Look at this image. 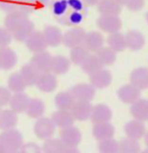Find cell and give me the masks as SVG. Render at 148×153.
Masks as SVG:
<instances>
[{
  "instance_id": "obj_4",
  "label": "cell",
  "mask_w": 148,
  "mask_h": 153,
  "mask_svg": "<svg viewBox=\"0 0 148 153\" xmlns=\"http://www.w3.org/2000/svg\"><path fill=\"white\" fill-rule=\"evenodd\" d=\"M96 24L100 30L108 34L119 32L122 27V21L119 16L100 15L97 18Z\"/></svg>"
},
{
  "instance_id": "obj_20",
  "label": "cell",
  "mask_w": 148,
  "mask_h": 153,
  "mask_svg": "<svg viewBox=\"0 0 148 153\" xmlns=\"http://www.w3.org/2000/svg\"><path fill=\"white\" fill-rule=\"evenodd\" d=\"M104 37L101 33L99 31H90L86 33L85 39L83 42V46L89 52H97L102 47H104Z\"/></svg>"
},
{
  "instance_id": "obj_16",
  "label": "cell",
  "mask_w": 148,
  "mask_h": 153,
  "mask_svg": "<svg viewBox=\"0 0 148 153\" xmlns=\"http://www.w3.org/2000/svg\"><path fill=\"white\" fill-rule=\"evenodd\" d=\"M17 63V56L12 48H0V69L4 71L11 70Z\"/></svg>"
},
{
  "instance_id": "obj_28",
  "label": "cell",
  "mask_w": 148,
  "mask_h": 153,
  "mask_svg": "<svg viewBox=\"0 0 148 153\" xmlns=\"http://www.w3.org/2000/svg\"><path fill=\"white\" fill-rule=\"evenodd\" d=\"M18 123V113L11 109L2 110L0 113V130H5L15 128Z\"/></svg>"
},
{
  "instance_id": "obj_48",
  "label": "cell",
  "mask_w": 148,
  "mask_h": 153,
  "mask_svg": "<svg viewBox=\"0 0 148 153\" xmlns=\"http://www.w3.org/2000/svg\"><path fill=\"white\" fill-rule=\"evenodd\" d=\"M36 4L39 7H42V6H46L49 3V0H36Z\"/></svg>"
},
{
  "instance_id": "obj_52",
  "label": "cell",
  "mask_w": 148,
  "mask_h": 153,
  "mask_svg": "<svg viewBox=\"0 0 148 153\" xmlns=\"http://www.w3.org/2000/svg\"><path fill=\"white\" fill-rule=\"evenodd\" d=\"M116 1H117L118 3H120L121 5H124V4H125V1H126V0H116Z\"/></svg>"
},
{
  "instance_id": "obj_8",
  "label": "cell",
  "mask_w": 148,
  "mask_h": 153,
  "mask_svg": "<svg viewBox=\"0 0 148 153\" xmlns=\"http://www.w3.org/2000/svg\"><path fill=\"white\" fill-rule=\"evenodd\" d=\"M112 81H113L112 73L104 68H100V70L93 73L89 75L90 84L95 89L107 88L112 83Z\"/></svg>"
},
{
  "instance_id": "obj_11",
  "label": "cell",
  "mask_w": 148,
  "mask_h": 153,
  "mask_svg": "<svg viewBox=\"0 0 148 153\" xmlns=\"http://www.w3.org/2000/svg\"><path fill=\"white\" fill-rule=\"evenodd\" d=\"M25 46L33 54H36L42 51H45L48 48V43L45 40L43 33L35 30L25 41Z\"/></svg>"
},
{
  "instance_id": "obj_38",
  "label": "cell",
  "mask_w": 148,
  "mask_h": 153,
  "mask_svg": "<svg viewBox=\"0 0 148 153\" xmlns=\"http://www.w3.org/2000/svg\"><path fill=\"white\" fill-rule=\"evenodd\" d=\"M89 55V51L83 45L77 46L71 48L69 53V60L71 63L77 66H81Z\"/></svg>"
},
{
  "instance_id": "obj_54",
  "label": "cell",
  "mask_w": 148,
  "mask_h": 153,
  "mask_svg": "<svg viewBox=\"0 0 148 153\" xmlns=\"http://www.w3.org/2000/svg\"><path fill=\"white\" fill-rule=\"evenodd\" d=\"M146 21H147V23L148 24V12L146 13Z\"/></svg>"
},
{
  "instance_id": "obj_21",
  "label": "cell",
  "mask_w": 148,
  "mask_h": 153,
  "mask_svg": "<svg viewBox=\"0 0 148 153\" xmlns=\"http://www.w3.org/2000/svg\"><path fill=\"white\" fill-rule=\"evenodd\" d=\"M125 37L126 48L132 51H139L144 47L146 43L144 35L136 30H132L127 31V33L125 35Z\"/></svg>"
},
{
  "instance_id": "obj_15",
  "label": "cell",
  "mask_w": 148,
  "mask_h": 153,
  "mask_svg": "<svg viewBox=\"0 0 148 153\" xmlns=\"http://www.w3.org/2000/svg\"><path fill=\"white\" fill-rule=\"evenodd\" d=\"M92 134L99 142L107 140L114 137L115 134V128L110 122L94 124L92 129Z\"/></svg>"
},
{
  "instance_id": "obj_45",
  "label": "cell",
  "mask_w": 148,
  "mask_h": 153,
  "mask_svg": "<svg viewBox=\"0 0 148 153\" xmlns=\"http://www.w3.org/2000/svg\"><path fill=\"white\" fill-rule=\"evenodd\" d=\"M11 96L12 93L8 88L0 86V107L9 105Z\"/></svg>"
},
{
  "instance_id": "obj_41",
  "label": "cell",
  "mask_w": 148,
  "mask_h": 153,
  "mask_svg": "<svg viewBox=\"0 0 148 153\" xmlns=\"http://www.w3.org/2000/svg\"><path fill=\"white\" fill-rule=\"evenodd\" d=\"M38 7L36 0H18V10L24 11L28 15Z\"/></svg>"
},
{
  "instance_id": "obj_19",
  "label": "cell",
  "mask_w": 148,
  "mask_h": 153,
  "mask_svg": "<svg viewBox=\"0 0 148 153\" xmlns=\"http://www.w3.org/2000/svg\"><path fill=\"white\" fill-rule=\"evenodd\" d=\"M113 117L112 110L105 104H98L93 106L90 120L94 124L109 122Z\"/></svg>"
},
{
  "instance_id": "obj_44",
  "label": "cell",
  "mask_w": 148,
  "mask_h": 153,
  "mask_svg": "<svg viewBox=\"0 0 148 153\" xmlns=\"http://www.w3.org/2000/svg\"><path fill=\"white\" fill-rule=\"evenodd\" d=\"M20 153H42V147L36 143L28 142L24 143L20 149Z\"/></svg>"
},
{
  "instance_id": "obj_53",
  "label": "cell",
  "mask_w": 148,
  "mask_h": 153,
  "mask_svg": "<svg viewBox=\"0 0 148 153\" xmlns=\"http://www.w3.org/2000/svg\"><path fill=\"white\" fill-rule=\"evenodd\" d=\"M140 153H148V148H147L146 150H143L142 152H140Z\"/></svg>"
},
{
  "instance_id": "obj_6",
  "label": "cell",
  "mask_w": 148,
  "mask_h": 153,
  "mask_svg": "<svg viewBox=\"0 0 148 153\" xmlns=\"http://www.w3.org/2000/svg\"><path fill=\"white\" fill-rule=\"evenodd\" d=\"M86 31L79 26L72 27L63 34L62 43L67 48H73L83 44L85 39Z\"/></svg>"
},
{
  "instance_id": "obj_9",
  "label": "cell",
  "mask_w": 148,
  "mask_h": 153,
  "mask_svg": "<svg viewBox=\"0 0 148 153\" xmlns=\"http://www.w3.org/2000/svg\"><path fill=\"white\" fill-rule=\"evenodd\" d=\"M117 95L119 100L123 102L124 104L132 105L135 101L140 99L141 91L140 89L134 87L132 84H125L118 89Z\"/></svg>"
},
{
  "instance_id": "obj_22",
  "label": "cell",
  "mask_w": 148,
  "mask_h": 153,
  "mask_svg": "<svg viewBox=\"0 0 148 153\" xmlns=\"http://www.w3.org/2000/svg\"><path fill=\"white\" fill-rule=\"evenodd\" d=\"M43 36L49 47H58L62 43L63 34L55 25H47L43 29Z\"/></svg>"
},
{
  "instance_id": "obj_25",
  "label": "cell",
  "mask_w": 148,
  "mask_h": 153,
  "mask_svg": "<svg viewBox=\"0 0 148 153\" xmlns=\"http://www.w3.org/2000/svg\"><path fill=\"white\" fill-rule=\"evenodd\" d=\"M50 118L55 123L56 126L61 129L72 126L75 120L70 111H62V110H57L54 112Z\"/></svg>"
},
{
  "instance_id": "obj_3",
  "label": "cell",
  "mask_w": 148,
  "mask_h": 153,
  "mask_svg": "<svg viewBox=\"0 0 148 153\" xmlns=\"http://www.w3.org/2000/svg\"><path fill=\"white\" fill-rule=\"evenodd\" d=\"M56 127L57 126L51 120V118L42 116L36 120L33 127V131L36 137L42 140H46L52 137L54 135L56 131Z\"/></svg>"
},
{
  "instance_id": "obj_13",
  "label": "cell",
  "mask_w": 148,
  "mask_h": 153,
  "mask_svg": "<svg viewBox=\"0 0 148 153\" xmlns=\"http://www.w3.org/2000/svg\"><path fill=\"white\" fill-rule=\"evenodd\" d=\"M124 131L127 137L134 140H140L145 136L147 129L142 121L133 119L126 123L124 126Z\"/></svg>"
},
{
  "instance_id": "obj_26",
  "label": "cell",
  "mask_w": 148,
  "mask_h": 153,
  "mask_svg": "<svg viewBox=\"0 0 148 153\" xmlns=\"http://www.w3.org/2000/svg\"><path fill=\"white\" fill-rule=\"evenodd\" d=\"M130 113L135 120L142 122L148 121V100L139 99L131 105Z\"/></svg>"
},
{
  "instance_id": "obj_37",
  "label": "cell",
  "mask_w": 148,
  "mask_h": 153,
  "mask_svg": "<svg viewBox=\"0 0 148 153\" xmlns=\"http://www.w3.org/2000/svg\"><path fill=\"white\" fill-rule=\"evenodd\" d=\"M96 56L103 66H111L117 59V53L109 47H102L96 52Z\"/></svg>"
},
{
  "instance_id": "obj_17",
  "label": "cell",
  "mask_w": 148,
  "mask_h": 153,
  "mask_svg": "<svg viewBox=\"0 0 148 153\" xmlns=\"http://www.w3.org/2000/svg\"><path fill=\"white\" fill-rule=\"evenodd\" d=\"M27 20H29L28 14L21 10H14L12 12L7 13L4 19V24L8 30L12 32L19 25H21Z\"/></svg>"
},
{
  "instance_id": "obj_34",
  "label": "cell",
  "mask_w": 148,
  "mask_h": 153,
  "mask_svg": "<svg viewBox=\"0 0 148 153\" xmlns=\"http://www.w3.org/2000/svg\"><path fill=\"white\" fill-rule=\"evenodd\" d=\"M103 67L104 66L102 65L101 62L100 61L98 56H96V54L95 55L89 54L81 65L82 71L85 74H88L89 75H90L93 73L98 71Z\"/></svg>"
},
{
  "instance_id": "obj_24",
  "label": "cell",
  "mask_w": 148,
  "mask_h": 153,
  "mask_svg": "<svg viewBox=\"0 0 148 153\" xmlns=\"http://www.w3.org/2000/svg\"><path fill=\"white\" fill-rule=\"evenodd\" d=\"M96 6L100 15L119 16L122 11L123 5L116 0H100Z\"/></svg>"
},
{
  "instance_id": "obj_46",
  "label": "cell",
  "mask_w": 148,
  "mask_h": 153,
  "mask_svg": "<svg viewBox=\"0 0 148 153\" xmlns=\"http://www.w3.org/2000/svg\"><path fill=\"white\" fill-rule=\"evenodd\" d=\"M145 5V0H126L124 6L131 11H140Z\"/></svg>"
},
{
  "instance_id": "obj_42",
  "label": "cell",
  "mask_w": 148,
  "mask_h": 153,
  "mask_svg": "<svg viewBox=\"0 0 148 153\" xmlns=\"http://www.w3.org/2000/svg\"><path fill=\"white\" fill-rule=\"evenodd\" d=\"M13 39L12 34L5 27H0V48L8 47Z\"/></svg>"
},
{
  "instance_id": "obj_1",
  "label": "cell",
  "mask_w": 148,
  "mask_h": 153,
  "mask_svg": "<svg viewBox=\"0 0 148 153\" xmlns=\"http://www.w3.org/2000/svg\"><path fill=\"white\" fill-rule=\"evenodd\" d=\"M51 12L59 24L76 27L86 19L88 6L82 0H53Z\"/></svg>"
},
{
  "instance_id": "obj_47",
  "label": "cell",
  "mask_w": 148,
  "mask_h": 153,
  "mask_svg": "<svg viewBox=\"0 0 148 153\" xmlns=\"http://www.w3.org/2000/svg\"><path fill=\"white\" fill-rule=\"evenodd\" d=\"M84 2V4L88 6V7H90V6H94V5H97L98 2L100 0H82Z\"/></svg>"
},
{
  "instance_id": "obj_18",
  "label": "cell",
  "mask_w": 148,
  "mask_h": 153,
  "mask_svg": "<svg viewBox=\"0 0 148 153\" xmlns=\"http://www.w3.org/2000/svg\"><path fill=\"white\" fill-rule=\"evenodd\" d=\"M130 83L140 91L148 88V68L139 67L134 68L130 74Z\"/></svg>"
},
{
  "instance_id": "obj_50",
  "label": "cell",
  "mask_w": 148,
  "mask_h": 153,
  "mask_svg": "<svg viewBox=\"0 0 148 153\" xmlns=\"http://www.w3.org/2000/svg\"><path fill=\"white\" fill-rule=\"evenodd\" d=\"M144 140H145V144L147 145V147L148 148V131L146 132L145 136H144Z\"/></svg>"
},
{
  "instance_id": "obj_7",
  "label": "cell",
  "mask_w": 148,
  "mask_h": 153,
  "mask_svg": "<svg viewBox=\"0 0 148 153\" xmlns=\"http://www.w3.org/2000/svg\"><path fill=\"white\" fill-rule=\"evenodd\" d=\"M81 131L74 126L61 130L60 139L64 144L66 148H76L82 141Z\"/></svg>"
},
{
  "instance_id": "obj_31",
  "label": "cell",
  "mask_w": 148,
  "mask_h": 153,
  "mask_svg": "<svg viewBox=\"0 0 148 153\" xmlns=\"http://www.w3.org/2000/svg\"><path fill=\"white\" fill-rule=\"evenodd\" d=\"M45 112V105L41 99L33 98L30 99L25 113L30 118L37 120L43 116Z\"/></svg>"
},
{
  "instance_id": "obj_36",
  "label": "cell",
  "mask_w": 148,
  "mask_h": 153,
  "mask_svg": "<svg viewBox=\"0 0 148 153\" xmlns=\"http://www.w3.org/2000/svg\"><path fill=\"white\" fill-rule=\"evenodd\" d=\"M42 150V153H63L66 146L60 138L50 137L44 141Z\"/></svg>"
},
{
  "instance_id": "obj_51",
  "label": "cell",
  "mask_w": 148,
  "mask_h": 153,
  "mask_svg": "<svg viewBox=\"0 0 148 153\" xmlns=\"http://www.w3.org/2000/svg\"><path fill=\"white\" fill-rule=\"evenodd\" d=\"M0 153H8L6 152V150L4 149V147L0 144Z\"/></svg>"
},
{
  "instance_id": "obj_40",
  "label": "cell",
  "mask_w": 148,
  "mask_h": 153,
  "mask_svg": "<svg viewBox=\"0 0 148 153\" xmlns=\"http://www.w3.org/2000/svg\"><path fill=\"white\" fill-rule=\"evenodd\" d=\"M98 151L100 153H120V144L114 138L100 141Z\"/></svg>"
},
{
  "instance_id": "obj_5",
  "label": "cell",
  "mask_w": 148,
  "mask_h": 153,
  "mask_svg": "<svg viewBox=\"0 0 148 153\" xmlns=\"http://www.w3.org/2000/svg\"><path fill=\"white\" fill-rule=\"evenodd\" d=\"M70 94L75 100L89 101L94 100L95 96V88L90 83H78L69 89Z\"/></svg>"
},
{
  "instance_id": "obj_39",
  "label": "cell",
  "mask_w": 148,
  "mask_h": 153,
  "mask_svg": "<svg viewBox=\"0 0 148 153\" xmlns=\"http://www.w3.org/2000/svg\"><path fill=\"white\" fill-rule=\"evenodd\" d=\"M120 144V153H140V145L138 140H134L129 137L123 138Z\"/></svg>"
},
{
  "instance_id": "obj_12",
  "label": "cell",
  "mask_w": 148,
  "mask_h": 153,
  "mask_svg": "<svg viewBox=\"0 0 148 153\" xmlns=\"http://www.w3.org/2000/svg\"><path fill=\"white\" fill-rule=\"evenodd\" d=\"M58 81L56 74L52 72L40 74L36 87L42 93H52L57 88Z\"/></svg>"
},
{
  "instance_id": "obj_29",
  "label": "cell",
  "mask_w": 148,
  "mask_h": 153,
  "mask_svg": "<svg viewBox=\"0 0 148 153\" xmlns=\"http://www.w3.org/2000/svg\"><path fill=\"white\" fill-rule=\"evenodd\" d=\"M35 31V24L29 19L19 25L14 31H12L13 39L19 42H25L29 36Z\"/></svg>"
},
{
  "instance_id": "obj_27",
  "label": "cell",
  "mask_w": 148,
  "mask_h": 153,
  "mask_svg": "<svg viewBox=\"0 0 148 153\" xmlns=\"http://www.w3.org/2000/svg\"><path fill=\"white\" fill-rule=\"evenodd\" d=\"M70 66L71 62L68 57L62 55H57L52 58L50 72H52L56 75H62L68 72Z\"/></svg>"
},
{
  "instance_id": "obj_23",
  "label": "cell",
  "mask_w": 148,
  "mask_h": 153,
  "mask_svg": "<svg viewBox=\"0 0 148 153\" xmlns=\"http://www.w3.org/2000/svg\"><path fill=\"white\" fill-rule=\"evenodd\" d=\"M30 99L31 98H30V96L26 94L25 92L15 93L10 98L9 105L10 109L16 113H25Z\"/></svg>"
},
{
  "instance_id": "obj_10",
  "label": "cell",
  "mask_w": 148,
  "mask_h": 153,
  "mask_svg": "<svg viewBox=\"0 0 148 153\" xmlns=\"http://www.w3.org/2000/svg\"><path fill=\"white\" fill-rule=\"evenodd\" d=\"M52 58L53 56L50 55V53L45 50L34 54L30 61V63L40 74L50 72Z\"/></svg>"
},
{
  "instance_id": "obj_2",
  "label": "cell",
  "mask_w": 148,
  "mask_h": 153,
  "mask_svg": "<svg viewBox=\"0 0 148 153\" xmlns=\"http://www.w3.org/2000/svg\"><path fill=\"white\" fill-rule=\"evenodd\" d=\"M0 144L7 152H18L24 145V137L17 129L5 130L0 133Z\"/></svg>"
},
{
  "instance_id": "obj_56",
  "label": "cell",
  "mask_w": 148,
  "mask_h": 153,
  "mask_svg": "<svg viewBox=\"0 0 148 153\" xmlns=\"http://www.w3.org/2000/svg\"><path fill=\"white\" fill-rule=\"evenodd\" d=\"M1 111H2V109H1V107H0V113H1Z\"/></svg>"
},
{
  "instance_id": "obj_49",
  "label": "cell",
  "mask_w": 148,
  "mask_h": 153,
  "mask_svg": "<svg viewBox=\"0 0 148 153\" xmlns=\"http://www.w3.org/2000/svg\"><path fill=\"white\" fill-rule=\"evenodd\" d=\"M63 153H81L80 151L76 148H66V150L64 151Z\"/></svg>"
},
{
  "instance_id": "obj_32",
  "label": "cell",
  "mask_w": 148,
  "mask_h": 153,
  "mask_svg": "<svg viewBox=\"0 0 148 153\" xmlns=\"http://www.w3.org/2000/svg\"><path fill=\"white\" fill-rule=\"evenodd\" d=\"M19 73H20L21 76L23 77L27 87L36 86V83L40 75V73L38 72L30 62L24 65L21 68Z\"/></svg>"
},
{
  "instance_id": "obj_33",
  "label": "cell",
  "mask_w": 148,
  "mask_h": 153,
  "mask_svg": "<svg viewBox=\"0 0 148 153\" xmlns=\"http://www.w3.org/2000/svg\"><path fill=\"white\" fill-rule=\"evenodd\" d=\"M107 42L108 47L115 50L116 53L122 52L126 48L125 35H123L122 33H120V31L109 34L107 38Z\"/></svg>"
},
{
  "instance_id": "obj_35",
  "label": "cell",
  "mask_w": 148,
  "mask_h": 153,
  "mask_svg": "<svg viewBox=\"0 0 148 153\" xmlns=\"http://www.w3.org/2000/svg\"><path fill=\"white\" fill-rule=\"evenodd\" d=\"M26 87L27 85L25 84V81L19 72L12 73L9 76L7 81V88L11 91V93L15 94V93L25 92Z\"/></svg>"
},
{
  "instance_id": "obj_55",
  "label": "cell",
  "mask_w": 148,
  "mask_h": 153,
  "mask_svg": "<svg viewBox=\"0 0 148 153\" xmlns=\"http://www.w3.org/2000/svg\"><path fill=\"white\" fill-rule=\"evenodd\" d=\"M8 153H20V152L18 151V152H8Z\"/></svg>"
},
{
  "instance_id": "obj_14",
  "label": "cell",
  "mask_w": 148,
  "mask_h": 153,
  "mask_svg": "<svg viewBox=\"0 0 148 153\" xmlns=\"http://www.w3.org/2000/svg\"><path fill=\"white\" fill-rule=\"evenodd\" d=\"M93 105L89 101L75 100L70 112L75 120L85 121L90 119Z\"/></svg>"
},
{
  "instance_id": "obj_30",
  "label": "cell",
  "mask_w": 148,
  "mask_h": 153,
  "mask_svg": "<svg viewBox=\"0 0 148 153\" xmlns=\"http://www.w3.org/2000/svg\"><path fill=\"white\" fill-rule=\"evenodd\" d=\"M75 102V100L69 91L59 92L55 97V105L58 110L70 111Z\"/></svg>"
},
{
  "instance_id": "obj_43",
  "label": "cell",
  "mask_w": 148,
  "mask_h": 153,
  "mask_svg": "<svg viewBox=\"0 0 148 153\" xmlns=\"http://www.w3.org/2000/svg\"><path fill=\"white\" fill-rule=\"evenodd\" d=\"M0 10L6 13L18 10V0H0Z\"/></svg>"
}]
</instances>
